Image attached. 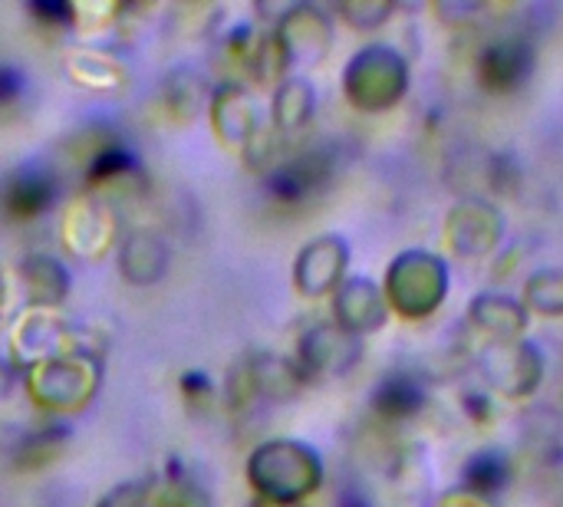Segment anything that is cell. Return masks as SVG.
Wrapping results in <instances>:
<instances>
[{"label":"cell","instance_id":"cell-1","mask_svg":"<svg viewBox=\"0 0 563 507\" xmlns=\"http://www.w3.org/2000/svg\"><path fill=\"white\" fill-rule=\"evenodd\" d=\"M386 304L409 320H422L449 297V267L432 251H402L386 274Z\"/></svg>","mask_w":563,"mask_h":507},{"label":"cell","instance_id":"cell-2","mask_svg":"<svg viewBox=\"0 0 563 507\" xmlns=\"http://www.w3.org/2000/svg\"><path fill=\"white\" fill-rule=\"evenodd\" d=\"M478 376L488 393L528 399L544 379V356L531 340H492L478 353Z\"/></svg>","mask_w":563,"mask_h":507},{"label":"cell","instance_id":"cell-3","mask_svg":"<svg viewBox=\"0 0 563 507\" xmlns=\"http://www.w3.org/2000/svg\"><path fill=\"white\" fill-rule=\"evenodd\" d=\"M409 89V63L393 46H366L346 66V96L360 109H389Z\"/></svg>","mask_w":563,"mask_h":507},{"label":"cell","instance_id":"cell-4","mask_svg":"<svg viewBox=\"0 0 563 507\" xmlns=\"http://www.w3.org/2000/svg\"><path fill=\"white\" fill-rule=\"evenodd\" d=\"M445 238L459 257L482 261L505 241V214L488 198H465L449 211Z\"/></svg>","mask_w":563,"mask_h":507},{"label":"cell","instance_id":"cell-5","mask_svg":"<svg viewBox=\"0 0 563 507\" xmlns=\"http://www.w3.org/2000/svg\"><path fill=\"white\" fill-rule=\"evenodd\" d=\"M333 307H336V327L353 333V337L373 333V330H379L389 320L386 294L369 277H346L340 284V290H336V304Z\"/></svg>","mask_w":563,"mask_h":507},{"label":"cell","instance_id":"cell-6","mask_svg":"<svg viewBox=\"0 0 563 507\" xmlns=\"http://www.w3.org/2000/svg\"><path fill=\"white\" fill-rule=\"evenodd\" d=\"M468 323L492 343V340H521L531 313L528 307L511 297V294H498V290H485L468 304Z\"/></svg>","mask_w":563,"mask_h":507},{"label":"cell","instance_id":"cell-7","mask_svg":"<svg viewBox=\"0 0 563 507\" xmlns=\"http://www.w3.org/2000/svg\"><path fill=\"white\" fill-rule=\"evenodd\" d=\"M346 244L336 234H327L320 241H313L303 254H300V267H297V284L303 287V294H327L340 284L343 271H346Z\"/></svg>","mask_w":563,"mask_h":507},{"label":"cell","instance_id":"cell-8","mask_svg":"<svg viewBox=\"0 0 563 507\" xmlns=\"http://www.w3.org/2000/svg\"><path fill=\"white\" fill-rule=\"evenodd\" d=\"M531 46L508 36V40H498L492 46H485L482 59H478V69H482V82L492 86V89H515L528 79L531 73Z\"/></svg>","mask_w":563,"mask_h":507},{"label":"cell","instance_id":"cell-9","mask_svg":"<svg viewBox=\"0 0 563 507\" xmlns=\"http://www.w3.org/2000/svg\"><path fill=\"white\" fill-rule=\"evenodd\" d=\"M360 356H363L360 337L340 327H317L307 340V360L313 370L323 373H346L353 363H360Z\"/></svg>","mask_w":563,"mask_h":507},{"label":"cell","instance_id":"cell-10","mask_svg":"<svg viewBox=\"0 0 563 507\" xmlns=\"http://www.w3.org/2000/svg\"><path fill=\"white\" fill-rule=\"evenodd\" d=\"M511 482V459L498 449H482L475 452L465 469H462V488L485 495L495 502V495Z\"/></svg>","mask_w":563,"mask_h":507},{"label":"cell","instance_id":"cell-11","mask_svg":"<svg viewBox=\"0 0 563 507\" xmlns=\"http://www.w3.org/2000/svg\"><path fill=\"white\" fill-rule=\"evenodd\" d=\"M521 304L528 307V313L563 317V267H538L525 280Z\"/></svg>","mask_w":563,"mask_h":507},{"label":"cell","instance_id":"cell-12","mask_svg":"<svg viewBox=\"0 0 563 507\" xmlns=\"http://www.w3.org/2000/svg\"><path fill=\"white\" fill-rule=\"evenodd\" d=\"M376 406L386 416H416L426 406V389L419 386V379L412 376H389L379 389H376Z\"/></svg>","mask_w":563,"mask_h":507},{"label":"cell","instance_id":"cell-13","mask_svg":"<svg viewBox=\"0 0 563 507\" xmlns=\"http://www.w3.org/2000/svg\"><path fill=\"white\" fill-rule=\"evenodd\" d=\"M396 7L393 3H356V7H343V13L360 26V30H373L379 26Z\"/></svg>","mask_w":563,"mask_h":507},{"label":"cell","instance_id":"cell-14","mask_svg":"<svg viewBox=\"0 0 563 507\" xmlns=\"http://www.w3.org/2000/svg\"><path fill=\"white\" fill-rule=\"evenodd\" d=\"M439 507H498L492 498H485V495H475V492H468V488H452V492H445L442 495V502Z\"/></svg>","mask_w":563,"mask_h":507}]
</instances>
